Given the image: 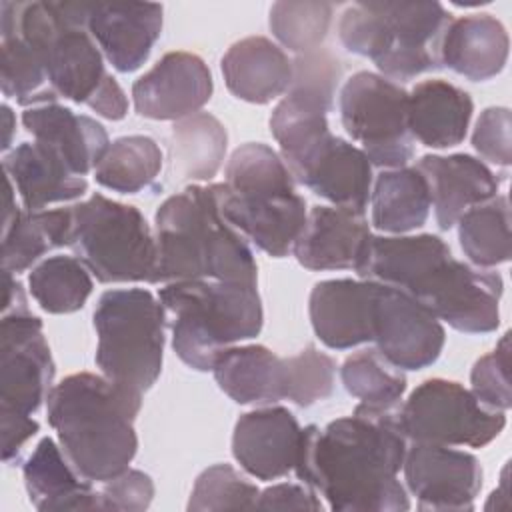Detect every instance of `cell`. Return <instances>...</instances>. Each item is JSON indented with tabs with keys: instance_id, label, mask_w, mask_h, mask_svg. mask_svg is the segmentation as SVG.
Here are the masks:
<instances>
[{
	"instance_id": "obj_1",
	"label": "cell",
	"mask_w": 512,
	"mask_h": 512,
	"mask_svg": "<svg viewBox=\"0 0 512 512\" xmlns=\"http://www.w3.org/2000/svg\"><path fill=\"white\" fill-rule=\"evenodd\" d=\"M406 442L398 410L358 404L352 416L302 428L294 472L336 512H402L410 508L398 480Z\"/></svg>"
},
{
	"instance_id": "obj_2",
	"label": "cell",
	"mask_w": 512,
	"mask_h": 512,
	"mask_svg": "<svg viewBox=\"0 0 512 512\" xmlns=\"http://www.w3.org/2000/svg\"><path fill=\"white\" fill-rule=\"evenodd\" d=\"M140 408L142 394L90 372L66 376L46 398L48 422L64 456L92 484L128 470L138 450L134 420Z\"/></svg>"
},
{
	"instance_id": "obj_3",
	"label": "cell",
	"mask_w": 512,
	"mask_h": 512,
	"mask_svg": "<svg viewBox=\"0 0 512 512\" xmlns=\"http://www.w3.org/2000/svg\"><path fill=\"white\" fill-rule=\"evenodd\" d=\"M158 268L154 284L230 280L256 284L258 266L246 238L220 212L216 184H190L154 216Z\"/></svg>"
},
{
	"instance_id": "obj_4",
	"label": "cell",
	"mask_w": 512,
	"mask_h": 512,
	"mask_svg": "<svg viewBox=\"0 0 512 512\" xmlns=\"http://www.w3.org/2000/svg\"><path fill=\"white\" fill-rule=\"evenodd\" d=\"M90 2H0V34H18L40 56L60 98L92 108L116 80L86 28Z\"/></svg>"
},
{
	"instance_id": "obj_5",
	"label": "cell",
	"mask_w": 512,
	"mask_h": 512,
	"mask_svg": "<svg viewBox=\"0 0 512 512\" xmlns=\"http://www.w3.org/2000/svg\"><path fill=\"white\" fill-rule=\"evenodd\" d=\"M452 14L434 0L428 2H358L348 6L338 22L342 46L370 58L384 78L410 80L442 68V38Z\"/></svg>"
},
{
	"instance_id": "obj_6",
	"label": "cell",
	"mask_w": 512,
	"mask_h": 512,
	"mask_svg": "<svg viewBox=\"0 0 512 512\" xmlns=\"http://www.w3.org/2000/svg\"><path fill=\"white\" fill-rule=\"evenodd\" d=\"M158 300L172 314V348L198 370H212L236 342L256 338L264 312L256 284L230 280H182L160 288Z\"/></svg>"
},
{
	"instance_id": "obj_7",
	"label": "cell",
	"mask_w": 512,
	"mask_h": 512,
	"mask_svg": "<svg viewBox=\"0 0 512 512\" xmlns=\"http://www.w3.org/2000/svg\"><path fill=\"white\" fill-rule=\"evenodd\" d=\"M166 310L144 288H118L100 296L94 310L96 366L110 382L144 394L162 372Z\"/></svg>"
},
{
	"instance_id": "obj_8",
	"label": "cell",
	"mask_w": 512,
	"mask_h": 512,
	"mask_svg": "<svg viewBox=\"0 0 512 512\" xmlns=\"http://www.w3.org/2000/svg\"><path fill=\"white\" fill-rule=\"evenodd\" d=\"M70 208V248L98 282H156V236L136 206L92 194Z\"/></svg>"
},
{
	"instance_id": "obj_9",
	"label": "cell",
	"mask_w": 512,
	"mask_h": 512,
	"mask_svg": "<svg viewBox=\"0 0 512 512\" xmlns=\"http://www.w3.org/2000/svg\"><path fill=\"white\" fill-rule=\"evenodd\" d=\"M340 118L372 166L402 168L414 156L408 128V92L368 70L350 76L340 90Z\"/></svg>"
},
{
	"instance_id": "obj_10",
	"label": "cell",
	"mask_w": 512,
	"mask_h": 512,
	"mask_svg": "<svg viewBox=\"0 0 512 512\" xmlns=\"http://www.w3.org/2000/svg\"><path fill=\"white\" fill-rule=\"evenodd\" d=\"M398 422L410 442L482 448L504 430L506 416L484 406L462 384L430 378L400 406Z\"/></svg>"
},
{
	"instance_id": "obj_11",
	"label": "cell",
	"mask_w": 512,
	"mask_h": 512,
	"mask_svg": "<svg viewBox=\"0 0 512 512\" xmlns=\"http://www.w3.org/2000/svg\"><path fill=\"white\" fill-rule=\"evenodd\" d=\"M296 182L332 206L364 212L372 192V164L354 144L334 136L328 126L312 130L280 148Z\"/></svg>"
},
{
	"instance_id": "obj_12",
	"label": "cell",
	"mask_w": 512,
	"mask_h": 512,
	"mask_svg": "<svg viewBox=\"0 0 512 512\" xmlns=\"http://www.w3.org/2000/svg\"><path fill=\"white\" fill-rule=\"evenodd\" d=\"M502 276L448 256L408 292L438 320L458 332L486 334L500 324Z\"/></svg>"
},
{
	"instance_id": "obj_13",
	"label": "cell",
	"mask_w": 512,
	"mask_h": 512,
	"mask_svg": "<svg viewBox=\"0 0 512 512\" xmlns=\"http://www.w3.org/2000/svg\"><path fill=\"white\" fill-rule=\"evenodd\" d=\"M54 360L42 320L28 306L2 310L0 322V412L32 416L46 402Z\"/></svg>"
},
{
	"instance_id": "obj_14",
	"label": "cell",
	"mask_w": 512,
	"mask_h": 512,
	"mask_svg": "<svg viewBox=\"0 0 512 512\" xmlns=\"http://www.w3.org/2000/svg\"><path fill=\"white\" fill-rule=\"evenodd\" d=\"M444 340V326L428 308L408 292L378 282L372 342L390 366L422 370L438 360Z\"/></svg>"
},
{
	"instance_id": "obj_15",
	"label": "cell",
	"mask_w": 512,
	"mask_h": 512,
	"mask_svg": "<svg viewBox=\"0 0 512 512\" xmlns=\"http://www.w3.org/2000/svg\"><path fill=\"white\" fill-rule=\"evenodd\" d=\"M402 470L420 510H472L482 488L478 458L452 446L412 442Z\"/></svg>"
},
{
	"instance_id": "obj_16",
	"label": "cell",
	"mask_w": 512,
	"mask_h": 512,
	"mask_svg": "<svg viewBox=\"0 0 512 512\" xmlns=\"http://www.w3.org/2000/svg\"><path fill=\"white\" fill-rule=\"evenodd\" d=\"M216 196L228 224L256 248L272 258L292 252L308 216L306 200L296 190L232 192L222 182L216 184Z\"/></svg>"
},
{
	"instance_id": "obj_17",
	"label": "cell",
	"mask_w": 512,
	"mask_h": 512,
	"mask_svg": "<svg viewBox=\"0 0 512 512\" xmlns=\"http://www.w3.org/2000/svg\"><path fill=\"white\" fill-rule=\"evenodd\" d=\"M214 90L206 62L192 52H168L132 84V102L150 120H182L202 110Z\"/></svg>"
},
{
	"instance_id": "obj_18",
	"label": "cell",
	"mask_w": 512,
	"mask_h": 512,
	"mask_svg": "<svg viewBox=\"0 0 512 512\" xmlns=\"http://www.w3.org/2000/svg\"><path fill=\"white\" fill-rule=\"evenodd\" d=\"M302 428L282 406L242 414L232 434V454L240 468L258 480H276L296 468Z\"/></svg>"
},
{
	"instance_id": "obj_19",
	"label": "cell",
	"mask_w": 512,
	"mask_h": 512,
	"mask_svg": "<svg viewBox=\"0 0 512 512\" xmlns=\"http://www.w3.org/2000/svg\"><path fill=\"white\" fill-rule=\"evenodd\" d=\"M374 280H322L310 292L308 312L314 334L332 350H348L372 342Z\"/></svg>"
},
{
	"instance_id": "obj_20",
	"label": "cell",
	"mask_w": 512,
	"mask_h": 512,
	"mask_svg": "<svg viewBox=\"0 0 512 512\" xmlns=\"http://www.w3.org/2000/svg\"><path fill=\"white\" fill-rule=\"evenodd\" d=\"M86 28L118 72L138 70L162 32V6L150 2H90Z\"/></svg>"
},
{
	"instance_id": "obj_21",
	"label": "cell",
	"mask_w": 512,
	"mask_h": 512,
	"mask_svg": "<svg viewBox=\"0 0 512 512\" xmlns=\"http://www.w3.org/2000/svg\"><path fill=\"white\" fill-rule=\"evenodd\" d=\"M370 238L364 212L314 206L292 246V254L308 270H354Z\"/></svg>"
},
{
	"instance_id": "obj_22",
	"label": "cell",
	"mask_w": 512,
	"mask_h": 512,
	"mask_svg": "<svg viewBox=\"0 0 512 512\" xmlns=\"http://www.w3.org/2000/svg\"><path fill=\"white\" fill-rule=\"evenodd\" d=\"M416 168L424 176L440 230L456 226L458 218L498 194L500 178L470 154H426Z\"/></svg>"
},
{
	"instance_id": "obj_23",
	"label": "cell",
	"mask_w": 512,
	"mask_h": 512,
	"mask_svg": "<svg viewBox=\"0 0 512 512\" xmlns=\"http://www.w3.org/2000/svg\"><path fill=\"white\" fill-rule=\"evenodd\" d=\"M22 124L36 142L52 148L78 176L94 170L110 148L108 132L100 122L56 102L26 108Z\"/></svg>"
},
{
	"instance_id": "obj_24",
	"label": "cell",
	"mask_w": 512,
	"mask_h": 512,
	"mask_svg": "<svg viewBox=\"0 0 512 512\" xmlns=\"http://www.w3.org/2000/svg\"><path fill=\"white\" fill-rule=\"evenodd\" d=\"M6 178L14 184L24 210H44L54 202L78 200L86 194L88 182L74 174L66 162L40 142H22L4 160Z\"/></svg>"
},
{
	"instance_id": "obj_25",
	"label": "cell",
	"mask_w": 512,
	"mask_h": 512,
	"mask_svg": "<svg viewBox=\"0 0 512 512\" xmlns=\"http://www.w3.org/2000/svg\"><path fill=\"white\" fill-rule=\"evenodd\" d=\"M72 208L20 210L14 202V184L6 178L2 218V270L20 274L48 250L70 246Z\"/></svg>"
},
{
	"instance_id": "obj_26",
	"label": "cell",
	"mask_w": 512,
	"mask_h": 512,
	"mask_svg": "<svg viewBox=\"0 0 512 512\" xmlns=\"http://www.w3.org/2000/svg\"><path fill=\"white\" fill-rule=\"evenodd\" d=\"M216 384L236 404L288 400L290 362L260 344L230 346L212 366Z\"/></svg>"
},
{
	"instance_id": "obj_27",
	"label": "cell",
	"mask_w": 512,
	"mask_h": 512,
	"mask_svg": "<svg viewBox=\"0 0 512 512\" xmlns=\"http://www.w3.org/2000/svg\"><path fill=\"white\" fill-rule=\"evenodd\" d=\"M226 88L250 104H268L288 92L292 60L264 36H248L234 42L222 56Z\"/></svg>"
},
{
	"instance_id": "obj_28",
	"label": "cell",
	"mask_w": 512,
	"mask_h": 512,
	"mask_svg": "<svg viewBox=\"0 0 512 512\" xmlns=\"http://www.w3.org/2000/svg\"><path fill=\"white\" fill-rule=\"evenodd\" d=\"M508 32L492 14H470L452 18L448 24L440 60L452 72L482 82L500 74L508 60Z\"/></svg>"
},
{
	"instance_id": "obj_29",
	"label": "cell",
	"mask_w": 512,
	"mask_h": 512,
	"mask_svg": "<svg viewBox=\"0 0 512 512\" xmlns=\"http://www.w3.org/2000/svg\"><path fill=\"white\" fill-rule=\"evenodd\" d=\"M452 256L450 246L434 236H372L354 272L362 280H374L404 292L436 264Z\"/></svg>"
},
{
	"instance_id": "obj_30",
	"label": "cell",
	"mask_w": 512,
	"mask_h": 512,
	"mask_svg": "<svg viewBox=\"0 0 512 512\" xmlns=\"http://www.w3.org/2000/svg\"><path fill=\"white\" fill-rule=\"evenodd\" d=\"M28 498L36 510H102L100 492L84 480L64 456L60 444L42 438L22 468Z\"/></svg>"
},
{
	"instance_id": "obj_31",
	"label": "cell",
	"mask_w": 512,
	"mask_h": 512,
	"mask_svg": "<svg viewBox=\"0 0 512 512\" xmlns=\"http://www.w3.org/2000/svg\"><path fill=\"white\" fill-rule=\"evenodd\" d=\"M474 102L446 80L418 82L408 94V128L428 148H450L466 138Z\"/></svg>"
},
{
	"instance_id": "obj_32",
	"label": "cell",
	"mask_w": 512,
	"mask_h": 512,
	"mask_svg": "<svg viewBox=\"0 0 512 512\" xmlns=\"http://www.w3.org/2000/svg\"><path fill=\"white\" fill-rule=\"evenodd\" d=\"M370 204L374 228L390 234L422 228L432 208L428 184L416 166L382 170L370 192Z\"/></svg>"
},
{
	"instance_id": "obj_33",
	"label": "cell",
	"mask_w": 512,
	"mask_h": 512,
	"mask_svg": "<svg viewBox=\"0 0 512 512\" xmlns=\"http://www.w3.org/2000/svg\"><path fill=\"white\" fill-rule=\"evenodd\" d=\"M228 146L224 124L208 114L196 112L174 122L170 132V164L180 180L208 182L220 170Z\"/></svg>"
},
{
	"instance_id": "obj_34",
	"label": "cell",
	"mask_w": 512,
	"mask_h": 512,
	"mask_svg": "<svg viewBox=\"0 0 512 512\" xmlns=\"http://www.w3.org/2000/svg\"><path fill=\"white\" fill-rule=\"evenodd\" d=\"M160 170L162 152L156 140L150 136L132 134L110 144L94 168V178L108 190L136 194L154 186Z\"/></svg>"
},
{
	"instance_id": "obj_35",
	"label": "cell",
	"mask_w": 512,
	"mask_h": 512,
	"mask_svg": "<svg viewBox=\"0 0 512 512\" xmlns=\"http://www.w3.org/2000/svg\"><path fill=\"white\" fill-rule=\"evenodd\" d=\"M458 240L464 256L478 268L510 260V204L506 196L468 208L458 218Z\"/></svg>"
},
{
	"instance_id": "obj_36",
	"label": "cell",
	"mask_w": 512,
	"mask_h": 512,
	"mask_svg": "<svg viewBox=\"0 0 512 512\" xmlns=\"http://www.w3.org/2000/svg\"><path fill=\"white\" fill-rule=\"evenodd\" d=\"M90 270L76 256H52L32 268L28 290L48 314L80 310L92 294Z\"/></svg>"
},
{
	"instance_id": "obj_37",
	"label": "cell",
	"mask_w": 512,
	"mask_h": 512,
	"mask_svg": "<svg viewBox=\"0 0 512 512\" xmlns=\"http://www.w3.org/2000/svg\"><path fill=\"white\" fill-rule=\"evenodd\" d=\"M348 394L360 404L378 410H396L406 392V376L390 366L376 350H362L348 356L340 368Z\"/></svg>"
},
{
	"instance_id": "obj_38",
	"label": "cell",
	"mask_w": 512,
	"mask_h": 512,
	"mask_svg": "<svg viewBox=\"0 0 512 512\" xmlns=\"http://www.w3.org/2000/svg\"><path fill=\"white\" fill-rule=\"evenodd\" d=\"M2 36V94L14 98L20 106H40L56 102L46 68L38 52L18 34Z\"/></svg>"
},
{
	"instance_id": "obj_39",
	"label": "cell",
	"mask_w": 512,
	"mask_h": 512,
	"mask_svg": "<svg viewBox=\"0 0 512 512\" xmlns=\"http://www.w3.org/2000/svg\"><path fill=\"white\" fill-rule=\"evenodd\" d=\"M332 4L328 2H274L270 8V30L274 38L296 54L318 50L328 36Z\"/></svg>"
},
{
	"instance_id": "obj_40",
	"label": "cell",
	"mask_w": 512,
	"mask_h": 512,
	"mask_svg": "<svg viewBox=\"0 0 512 512\" xmlns=\"http://www.w3.org/2000/svg\"><path fill=\"white\" fill-rule=\"evenodd\" d=\"M224 184L232 192L296 190V180L282 156L262 142H248L232 152Z\"/></svg>"
},
{
	"instance_id": "obj_41",
	"label": "cell",
	"mask_w": 512,
	"mask_h": 512,
	"mask_svg": "<svg viewBox=\"0 0 512 512\" xmlns=\"http://www.w3.org/2000/svg\"><path fill=\"white\" fill-rule=\"evenodd\" d=\"M340 80V60L332 52L318 48L298 54L292 60V82L286 94L328 114L334 108V96Z\"/></svg>"
},
{
	"instance_id": "obj_42",
	"label": "cell",
	"mask_w": 512,
	"mask_h": 512,
	"mask_svg": "<svg viewBox=\"0 0 512 512\" xmlns=\"http://www.w3.org/2000/svg\"><path fill=\"white\" fill-rule=\"evenodd\" d=\"M260 490L230 464L206 468L194 482L188 510H252Z\"/></svg>"
},
{
	"instance_id": "obj_43",
	"label": "cell",
	"mask_w": 512,
	"mask_h": 512,
	"mask_svg": "<svg viewBox=\"0 0 512 512\" xmlns=\"http://www.w3.org/2000/svg\"><path fill=\"white\" fill-rule=\"evenodd\" d=\"M290 362V392L288 400L300 408H308L326 400L334 392L336 362L314 346L288 356Z\"/></svg>"
},
{
	"instance_id": "obj_44",
	"label": "cell",
	"mask_w": 512,
	"mask_h": 512,
	"mask_svg": "<svg viewBox=\"0 0 512 512\" xmlns=\"http://www.w3.org/2000/svg\"><path fill=\"white\" fill-rule=\"evenodd\" d=\"M472 394L488 408L506 412L512 404L510 392V332H506L496 348L476 360L470 372Z\"/></svg>"
},
{
	"instance_id": "obj_45",
	"label": "cell",
	"mask_w": 512,
	"mask_h": 512,
	"mask_svg": "<svg viewBox=\"0 0 512 512\" xmlns=\"http://www.w3.org/2000/svg\"><path fill=\"white\" fill-rule=\"evenodd\" d=\"M510 110L504 106L486 108L476 120L472 132L474 150L488 162L498 166H508L512 162V144H510Z\"/></svg>"
},
{
	"instance_id": "obj_46",
	"label": "cell",
	"mask_w": 512,
	"mask_h": 512,
	"mask_svg": "<svg viewBox=\"0 0 512 512\" xmlns=\"http://www.w3.org/2000/svg\"><path fill=\"white\" fill-rule=\"evenodd\" d=\"M154 498V482L142 470H124L112 480L104 482L100 492L102 510L116 512H140L152 504Z\"/></svg>"
},
{
	"instance_id": "obj_47",
	"label": "cell",
	"mask_w": 512,
	"mask_h": 512,
	"mask_svg": "<svg viewBox=\"0 0 512 512\" xmlns=\"http://www.w3.org/2000/svg\"><path fill=\"white\" fill-rule=\"evenodd\" d=\"M256 508L260 510H322V502L318 494L302 484L296 482H282L274 484L260 492Z\"/></svg>"
},
{
	"instance_id": "obj_48",
	"label": "cell",
	"mask_w": 512,
	"mask_h": 512,
	"mask_svg": "<svg viewBox=\"0 0 512 512\" xmlns=\"http://www.w3.org/2000/svg\"><path fill=\"white\" fill-rule=\"evenodd\" d=\"M0 426L4 464H12L14 460H18L24 444L40 430V424L32 416L18 412H0Z\"/></svg>"
},
{
	"instance_id": "obj_49",
	"label": "cell",
	"mask_w": 512,
	"mask_h": 512,
	"mask_svg": "<svg viewBox=\"0 0 512 512\" xmlns=\"http://www.w3.org/2000/svg\"><path fill=\"white\" fill-rule=\"evenodd\" d=\"M2 122H4V140H2V150H8V148H10V142H12L14 128H16V116H14V112L10 110V106H8V104H2Z\"/></svg>"
}]
</instances>
